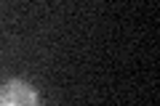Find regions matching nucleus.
I'll return each instance as SVG.
<instances>
[{
  "label": "nucleus",
  "instance_id": "nucleus-1",
  "mask_svg": "<svg viewBox=\"0 0 160 106\" xmlns=\"http://www.w3.org/2000/svg\"><path fill=\"white\" fill-rule=\"evenodd\" d=\"M40 95L27 80L13 77L0 85V106H38Z\"/></svg>",
  "mask_w": 160,
  "mask_h": 106
}]
</instances>
